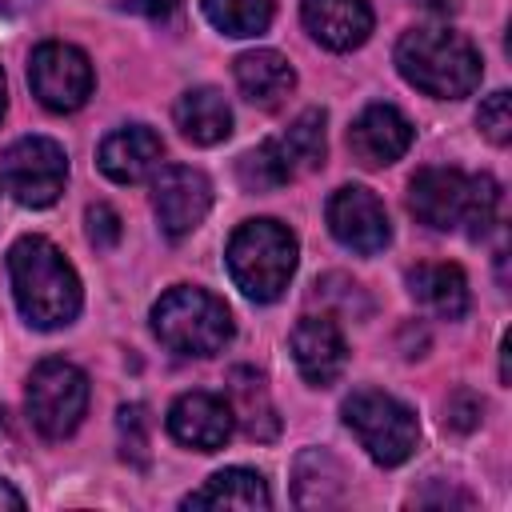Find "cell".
I'll return each mask as SVG.
<instances>
[{
    "label": "cell",
    "mask_w": 512,
    "mask_h": 512,
    "mask_svg": "<svg viewBox=\"0 0 512 512\" xmlns=\"http://www.w3.org/2000/svg\"><path fill=\"white\" fill-rule=\"evenodd\" d=\"M8 276L20 316L32 328H64L80 312V276L64 252L44 236H20L8 248Z\"/></svg>",
    "instance_id": "6da1fadb"
},
{
    "label": "cell",
    "mask_w": 512,
    "mask_h": 512,
    "mask_svg": "<svg viewBox=\"0 0 512 512\" xmlns=\"http://www.w3.org/2000/svg\"><path fill=\"white\" fill-rule=\"evenodd\" d=\"M408 208L436 232L464 228L468 236H484L500 212V184L488 172L468 176L460 168H420L408 184Z\"/></svg>",
    "instance_id": "7a4b0ae2"
},
{
    "label": "cell",
    "mask_w": 512,
    "mask_h": 512,
    "mask_svg": "<svg viewBox=\"0 0 512 512\" xmlns=\"http://www.w3.org/2000/svg\"><path fill=\"white\" fill-rule=\"evenodd\" d=\"M400 76L436 100H460L480 84V52L452 28H412L396 44Z\"/></svg>",
    "instance_id": "3957f363"
},
{
    "label": "cell",
    "mask_w": 512,
    "mask_h": 512,
    "mask_svg": "<svg viewBox=\"0 0 512 512\" xmlns=\"http://www.w3.org/2000/svg\"><path fill=\"white\" fill-rule=\"evenodd\" d=\"M296 256H300L296 236L280 220H268V216L244 220L232 232L228 252H224L232 284L256 304H268L288 288V280L296 272Z\"/></svg>",
    "instance_id": "277c9868"
},
{
    "label": "cell",
    "mask_w": 512,
    "mask_h": 512,
    "mask_svg": "<svg viewBox=\"0 0 512 512\" xmlns=\"http://www.w3.org/2000/svg\"><path fill=\"white\" fill-rule=\"evenodd\" d=\"M152 332L180 356H216L232 340V312L220 296L176 284L152 304Z\"/></svg>",
    "instance_id": "5b68a950"
},
{
    "label": "cell",
    "mask_w": 512,
    "mask_h": 512,
    "mask_svg": "<svg viewBox=\"0 0 512 512\" xmlns=\"http://www.w3.org/2000/svg\"><path fill=\"white\" fill-rule=\"evenodd\" d=\"M344 424L352 428V436L360 440V448L380 464V468H396L416 452L420 440V424L416 412L408 404H400L396 396L380 392V388H360L344 400Z\"/></svg>",
    "instance_id": "8992f818"
},
{
    "label": "cell",
    "mask_w": 512,
    "mask_h": 512,
    "mask_svg": "<svg viewBox=\"0 0 512 512\" xmlns=\"http://www.w3.org/2000/svg\"><path fill=\"white\" fill-rule=\"evenodd\" d=\"M28 420L44 440H64L80 428L88 408V376L72 360H40L24 388Z\"/></svg>",
    "instance_id": "52a82bcc"
},
{
    "label": "cell",
    "mask_w": 512,
    "mask_h": 512,
    "mask_svg": "<svg viewBox=\"0 0 512 512\" xmlns=\"http://www.w3.org/2000/svg\"><path fill=\"white\" fill-rule=\"evenodd\" d=\"M0 180L8 196L24 208H48L60 200L64 180H68V156L56 140L48 136H24L8 144L0 160Z\"/></svg>",
    "instance_id": "ba28073f"
},
{
    "label": "cell",
    "mask_w": 512,
    "mask_h": 512,
    "mask_svg": "<svg viewBox=\"0 0 512 512\" xmlns=\"http://www.w3.org/2000/svg\"><path fill=\"white\" fill-rule=\"evenodd\" d=\"M32 96L52 112H76L92 96V64L76 44L48 40L28 60Z\"/></svg>",
    "instance_id": "9c48e42d"
},
{
    "label": "cell",
    "mask_w": 512,
    "mask_h": 512,
    "mask_svg": "<svg viewBox=\"0 0 512 512\" xmlns=\"http://www.w3.org/2000/svg\"><path fill=\"white\" fill-rule=\"evenodd\" d=\"M328 228L344 248H352L360 256H376L392 240V224H388V212H384L380 196L372 188H360V184H344V188L332 192Z\"/></svg>",
    "instance_id": "30bf717a"
},
{
    "label": "cell",
    "mask_w": 512,
    "mask_h": 512,
    "mask_svg": "<svg viewBox=\"0 0 512 512\" xmlns=\"http://www.w3.org/2000/svg\"><path fill=\"white\" fill-rule=\"evenodd\" d=\"M152 208L168 236H188L192 228H200V220L212 208V184L200 168L172 164L152 184Z\"/></svg>",
    "instance_id": "8fae6325"
},
{
    "label": "cell",
    "mask_w": 512,
    "mask_h": 512,
    "mask_svg": "<svg viewBox=\"0 0 512 512\" xmlns=\"http://www.w3.org/2000/svg\"><path fill=\"white\" fill-rule=\"evenodd\" d=\"M236 428V416L228 408L224 396H212V392H184L172 400L168 408V432L172 440L196 448V452H216L228 444Z\"/></svg>",
    "instance_id": "7c38bea8"
},
{
    "label": "cell",
    "mask_w": 512,
    "mask_h": 512,
    "mask_svg": "<svg viewBox=\"0 0 512 512\" xmlns=\"http://www.w3.org/2000/svg\"><path fill=\"white\" fill-rule=\"evenodd\" d=\"M408 144H412V124L392 104H368L348 128V148L364 168L396 164L408 152Z\"/></svg>",
    "instance_id": "4fadbf2b"
},
{
    "label": "cell",
    "mask_w": 512,
    "mask_h": 512,
    "mask_svg": "<svg viewBox=\"0 0 512 512\" xmlns=\"http://www.w3.org/2000/svg\"><path fill=\"white\" fill-rule=\"evenodd\" d=\"M292 360L312 388H328L348 364V344H344V332L336 328V320L304 316L292 328Z\"/></svg>",
    "instance_id": "5bb4252c"
},
{
    "label": "cell",
    "mask_w": 512,
    "mask_h": 512,
    "mask_svg": "<svg viewBox=\"0 0 512 512\" xmlns=\"http://www.w3.org/2000/svg\"><path fill=\"white\" fill-rule=\"evenodd\" d=\"M300 16L312 40L332 52H352L372 32L368 0H300Z\"/></svg>",
    "instance_id": "9a60e30c"
},
{
    "label": "cell",
    "mask_w": 512,
    "mask_h": 512,
    "mask_svg": "<svg viewBox=\"0 0 512 512\" xmlns=\"http://www.w3.org/2000/svg\"><path fill=\"white\" fill-rule=\"evenodd\" d=\"M164 156V144L160 136L148 128V124H128V128H116L100 140V152H96V164L108 180L116 184H136L144 180Z\"/></svg>",
    "instance_id": "2e32d148"
},
{
    "label": "cell",
    "mask_w": 512,
    "mask_h": 512,
    "mask_svg": "<svg viewBox=\"0 0 512 512\" xmlns=\"http://www.w3.org/2000/svg\"><path fill=\"white\" fill-rule=\"evenodd\" d=\"M232 76H236L240 96L256 108H280L296 88V72L288 64V56H280L272 48H252V52L236 56Z\"/></svg>",
    "instance_id": "e0dca14e"
},
{
    "label": "cell",
    "mask_w": 512,
    "mask_h": 512,
    "mask_svg": "<svg viewBox=\"0 0 512 512\" xmlns=\"http://www.w3.org/2000/svg\"><path fill=\"white\" fill-rule=\"evenodd\" d=\"M408 292L420 308L440 320H460L468 312V276L460 264H416L408 268Z\"/></svg>",
    "instance_id": "ac0fdd59"
},
{
    "label": "cell",
    "mask_w": 512,
    "mask_h": 512,
    "mask_svg": "<svg viewBox=\"0 0 512 512\" xmlns=\"http://www.w3.org/2000/svg\"><path fill=\"white\" fill-rule=\"evenodd\" d=\"M172 116H176L180 136L192 144H204V148L228 140V132H232V108L216 88H188L176 100Z\"/></svg>",
    "instance_id": "d6986e66"
},
{
    "label": "cell",
    "mask_w": 512,
    "mask_h": 512,
    "mask_svg": "<svg viewBox=\"0 0 512 512\" xmlns=\"http://www.w3.org/2000/svg\"><path fill=\"white\" fill-rule=\"evenodd\" d=\"M272 492L252 468H224L204 480V488L184 496V508H268Z\"/></svg>",
    "instance_id": "ffe728a7"
},
{
    "label": "cell",
    "mask_w": 512,
    "mask_h": 512,
    "mask_svg": "<svg viewBox=\"0 0 512 512\" xmlns=\"http://www.w3.org/2000/svg\"><path fill=\"white\" fill-rule=\"evenodd\" d=\"M228 408L252 440H272L276 428H280L276 408H272L268 388H264V376L252 372V368H236L228 376Z\"/></svg>",
    "instance_id": "44dd1931"
},
{
    "label": "cell",
    "mask_w": 512,
    "mask_h": 512,
    "mask_svg": "<svg viewBox=\"0 0 512 512\" xmlns=\"http://www.w3.org/2000/svg\"><path fill=\"white\" fill-rule=\"evenodd\" d=\"M324 124H328V116L320 108H308V112H300L288 124L284 136H276L280 148H284V156H288V164H292V172H312V168L324 164V152H328Z\"/></svg>",
    "instance_id": "7402d4cb"
},
{
    "label": "cell",
    "mask_w": 512,
    "mask_h": 512,
    "mask_svg": "<svg viewBox=\"0 0 512 512\" xmlns=\"http://www.w3.org/2000/svg\"><path fill=\"white\" fill-rule=\"evenodd\" d=\"M272 0H204V16L224 36H260L272 24Z\"/></svg>",
    "instance_id": "603a6c76"
},
{
    "label": "cell",
    "mask_w": 512,
    "mask_h": 512,
    "mask_svg": "<svg viewBox=\"0 0 512 512\" xmlns=\"http://www.w3.org/2000/svg\"><path fill=\"white\" fill-rule=\"evenodd\" d=\"M236 172H240V184L248 192H272V188H284L296 176L288 156H284V148H280V140H264L252 152H244Z\"/></svg>",
    "instance_id": "cb8c5ba5"
},
{
    "label": "cell",
    "mask_w": 512,
    "mask_h": 512,
    "mask_svg": "<svg viewBox=\"0 0 512 512\" xmlns=\"http://www.w3.org/2000/svg\"><path fill=\"white\" fill-rule=\"evenodd\" d=\"M324 456H328V452H320V448H312V452H308V460H312L316 476H308L304 468H296V500H300L304 508H316V504L324 508V504H336V500H340V488H344V484H340V480H344V476H340V464H336V460H328V468H324V476H320Z\"/></svg>",
    "instance_id": "d4e9b609"
},
{
    "label": "cell",
    "mask_w": 512,
    "mask_h": 512,
    "mask_svg": "<svg viewBox=\"0 0 512 512\" xmlns=\"http://www.w3.org/2000/svg\"><path fill=\"white\" fill-rule=\"evenodd\" d=\"M116 428H120V456L136 468H148V408L124 404L116 416Z\"/></svg>",
    "instance_id": "484cf974"
},
{
    "label": "cell",
    "mask_w": 512,
    "mask_h": 512,
    "mask_svg": "<svg viewBox=\"0 0 512 512\" xmlns=\"http://www.w3.org/2000/svg\"><path fill=\"white\" fill-rule=\"evenodd\" d=\"M476 124H480V132H484L492 144H508V140H512V96H508L504 88L492 92V96L480 104Z\"/></svg>",
    "instance_id": "4316f807"
},
{
    "label": "cell",
    "mask_w": 512,
    "mask_h": 512,
    "mask_svg": "<svg viewBox=\"0 0 512 512\" xmlns=\"http://www.w3.org/2000/svg\"><path fill=\"white\" fill-rule=\"evenodd\" d=\"M84 232H88V240L96 244V248H116V240H120V212L112 208V204H88V212H84Z\"/></svg>",
    "instance_id": "83f0119b"
},
{
    "label": "cell",
    "mask_w": 512,
    "mask_h": 512,
    "mask_svg": "<svg viewBox=\"0 0 512 512\" xmlns=\"http://www.w3.org/2000/svg\"><path fill=\"white\" fill-rule=\"evenodd\" d=\"M480 412H484V404H480L468 388H460V392L444 404V424H448V428H456V432H468V428H476V424H480Z\"/></svg>",
    "instance_id": "f1b7e54d"
},
{
    "label": "cell",
    "mask_w": 512,
    "mask_h": 512,
    "mask_svg": "<svg viewBox=\"0 0 512 512\" xmlns=\"http://www.w3.org/2000/svg\"><path fill=\"white\" fill-rule=\"evenodd\" d=\"M116 4L136 12V16H148V20H164V16H172L180 8V0H116Z\"/></svg>",
    "instance_id": "f546056e"
},
{
    "label": "cell",
    "mask_w": 512,
    "mask_h": 512,
    "mask_svg": "<svg viewBox=\"0 0 512 512\" xmlns=\"http://www.w3.org/2000/svg\"><path fill=\"white\" fill-rule=\"evenodd\" d=\"M0 508H24V496H20L4 476H0Z\"/></svg>",
    "instance_id": "4dcf8cb0"
},
{
    "label": "cell",
    "mask_w": 512,
    "mask_h": 512,
    "mask_svg": "<svg viewBox=\"0 0 512 512\" xmlns=\"http://www.w3.org/2000/svg\"><path fill=\"white\" fill-rule=\"evenodd\" d=\"M420 8H428V12H456L460 8V0H416Z\"/></svg>",
    "instance_id": "1f68e13d"
},
{
    "label": "cell",
    "mask_w": 512,
    "mask_h": 512,
    "mask_svg": "<svg viewBox=\"0 0 512 512\" xmlns=\"http://www.w3.org/2000/svg\"><path fill=\"white\" fill-rule=\"evenodd\" d=\"M36 0H0V8L4 12H24V8H32Z\"/></svg>",
    "instance_id": "d6a6232c"
},
{
    "label": "cell",
    "mask_w": 512,
    "mask_h": 512,
    "mask_svg": "<svg viewBox=\"0 0 512 512\" xmlns=\"http://www.w3.org/2000/svg\"><path fill=\"white\" fill-rule=\"evenodd\" d=\"M4 108H8V84H4V72H0V120H4Z\"/></svg>",
    "instance_id": "836d02e7"
}]
</instances>
